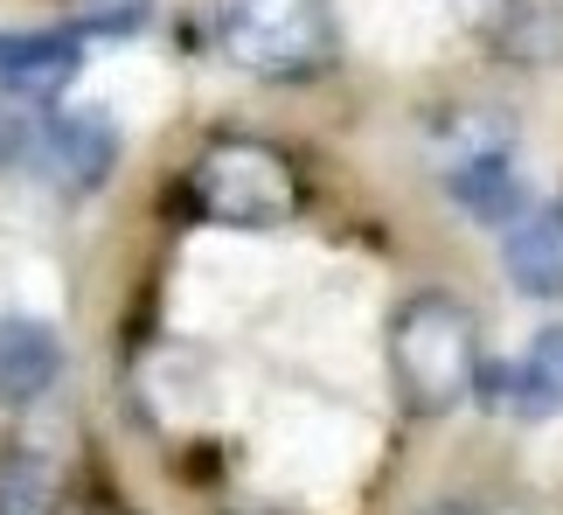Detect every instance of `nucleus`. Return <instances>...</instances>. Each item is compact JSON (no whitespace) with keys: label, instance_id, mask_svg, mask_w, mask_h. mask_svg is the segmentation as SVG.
Instances as JSON below:
<instances>
[{"label":"nucleus","instance_id":"8","mask_svg":"<svg viewBox=\"0 0 563 515\" xmlns=\"http://www.w3.org/2000/svg\"><path fill=\"white\" fill-rule=\"evenodd\" d=\"M501 265L515 278V293L563 299V217L556 209H522V217L501 230Z\"/></svg>","mask_w":563,"mask_h":515},{"label":"nucleus","instance_id":"13","mask_svg":"<svg viewBox=\"0 0 563 515\" xmlns=\"http://www.w3.org/2000/svg\"><path fill=\"white\" fill-rule=\"evenodd\" d=\"M236 515H286V508H236Z\"/></svg>","mask_w":563,"mask_h":515},{"label":"nucleus","instance_id":"1","mask_svg":"<svg viewBox=\"0 0 563 515\" xmlns=\"http://www.w3.org/2000/svg\"><path fill=\"white\" fill-rule=\"evenodd\" d=\"M389 376L418 418H445L481 391V328L452 293H410L389 320Z\"/></svg>","mask_w":563,"mask_h":515},{"label":"nucleus","instance_id":"10","mask_svg":"<svg viewBox=\"0 0 563 515\" xmlns=\"http://www.w3.org/2000/svg\"><path fill=\"white\" fill-rule=\"evenodd\" d=\"M494 42H501L508 56H522V63H543L563 50V14H556V0H501L494 8Z\"/></svg>","mask_w":563,"mask_h":515},{"label":"nucleus","instance_id":"7","mask_svg":"<svg viewBox=\"0 0 563 515\" xmlns=\"http://www.w3.org/2000/svg\"><path fill=\"white\" fill-rule=\"evenodd\" d=\"M63 376V341L35 314H0V412L35 404Z\"/></svg>","mask_w":563,"mask_h":515},{"label":"nucleus","instance_id":"6","mask_svg":"<svg viewBox=\"0 0 563 515\" xmlns=\"http://www.w3.org/2000/svg\"><path fill=\"white\" fill-rule=\"evenodd\" d=\"M119 161V133L112 119L91 112V105H70V112L42 119V167L63 182V188H98Z\"/></svg>","mask_w":563,"mask_h":515},{"label":"nucleus","instance_id":"5","mask_svg":"<svg viewBox=\"0 0 563 515\" xmlns=\"http://www.w3.org/2000/svg\"><path fill=\"white\" fill-rule=\"evenodd\" d=\"M481 397L508 418H550L563 412V328H543L515 362L481 370Z\"/></svg>","mask_w":563,"mask_h":515},{"label":"nucleus","instance_id":"9","mask_svg":"<svg viewBox=\"0 0 563 515\" xmlns=\"http://www.w3.org/2000/svg\"><path fill=\"white\" fill-rule=\"evenodd\" d=\"M63 502V467L35 446H8L0 453V515H49Z\"/></svg>","mask_w":563,"mask_h":515},{"label":"nucleus","instance_id":"3","mask_svg":"<svg viewBox=\"0 0 563 515\" xmlns=\"http://www.w3.org/2000/svg\"><path fill=\"white\" fill-rule=\"evenodd\" d=\"M216 42L236 70L265 84H307L334 70L341 21L334 0H216Z\"/></svg>","mask_w":563,"mask_h":515},{"label":"nucleus","instance_id":"4","mask_svg":"<svg viewBox=\"0 0 563 515\" xmlns=\"http://www.w3.org/2000/svg\"><path fill=\"white\" fill-rule=\"evenodd\" d=\"M84 70V35L77 29H0V98L14 105H49Z\"/></svg>","mask_w":563,"mask_h":515},{"label":"nucleus","instance_id":"12","mask_svg":"<svg viewBox=\"0 0 563 515\" xmlns=\"http://www.w3.org/2000/svg\"><path fill=\"white\" fill-rule=\"evenodd\" d=\"M424 515H473L466 502H439V508H424Z\"/></svg>","mask_w":563,"mask_h":515},{"label":"nucleus","instance_id":"11","mask_svg":"<svg viewBox=\"0 0 563 515\" xmlns=\"http://www.w3.org/2000/svg\"><path fill=\"white\" fill-rule=\"evenodd\" d=\"M29 161H42V125L21 119V105H0V175Z\"/></svg>","mask_w":563,"mask_h":515},{"label":"nucleus","instance_id":"2","mask_svg":"<svg viewBox=\"0 0 563 515\" xmlns=\"http://www.w3.org/2000/svg\"><path fill=\"white\" fill-rule=\"evenodd\" d=\"M299 167L286 146L251 140V133H223L209 140L188 167V209L202 223L223 230H278L299 217Z\"/></svg>","mask_w":563,"mask_h":515}]
</instances>
